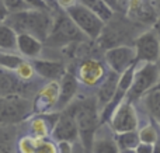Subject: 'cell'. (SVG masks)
Masks as SVG:
<instances>
[{
	"label": "cell",
	"instance_id": "obj_1",
	"mask_svg": "<svg viewBox=\"0 0 160 153\" xmlns=\"http://www.w3.org/2000/svg\"><path fill=\"white\" fill-rule=\"evenodd\" d=\"M4 22L10 25L17 34H30L45 42L52 28L53 17L51 16L49 10L27 8L22 11L8 13Z\"/></svg>",
	"mask_w": 160,
	"mask_h": 153
},
{
	"label": "cell",
	"instance_id": "obj_2",
	"mask_svg": "<svg viewBox=\"0 0 160 153\" xmlns=\"http://www.w3.org/2000/svg\"><path fill=\"white\" fill-rule=\"evenodd\" d=\"M70 106L73 107L70 112L78 125L79 139L82 141L84 149L90 151L94 134L100 126V110L97 107V100L96 97L79 98V101L72 103Z\"/></svg>",
	"mask_w": 160,
	"mask_h": 153
},
{
	"label": "cell",
	"instance_id": "obj_3",
	"mask_svg": "<svg viewBox=\"0 0 160 153\" xmlns=\"http://www.w3.org/2000/svg\"><path fill=\"white\" fill-rule=\"evenodd\" d=\"M160 83V70L159 63H149V62H136L135 72H133L132 84L127 93V100L132 104H138L141 98L148 91L156 87Z\"/></svg>",
	"mask_w": 160,
	"mask_h": 153
},
{
	"label": "cell",
	"instance_id": "obj_4",
	"mask_svg": "<svg viewBox=\"0 0 160 153\" xmlns=\"http://www.w3.org/2000/svg\"><path fill=\"white\" fill-rule=\"evenodd\" d=\"M84 41H90V39L86 38V35L72 21V18L66 14V11H63L53 17L52 28H51L49 35L45 39L44 44H48L49 47L61 48L80 44Z\"/></svg>",
	"mask_w": 160,
	"mask_h": 153
},
{
	"label": "cell",
	"instance_id": "obj_5",
	"mask_svg": "<svg viewBox=\"0 0 160 153\" xmlns=\"http://www.w3.org/2000/svg\"><path fill=\"white\" fill-rule=\"evenodd\" d=\"M34 111L30 97L21 94L0 96V125H17L25 121Z\"/></svg>",
	"mask_w": 160,
	"mask_h": 153
},
{
	"label": "cell",
	"instance_id": "obj_6",
	"mask_svg": "<svg viewBox=\"0 0 160 153\" xmlns=\"http://www.w3.org/2000/svg\"><path fill=\"white\" fill-rule=\"evenodd\" d=\"M66 14L72 18V21L78 25V28L90 41H97L105 27V22L88 7L82 3H76L66 10Z\"/></svg>",
	"mask_w": 160,
	"mask_h": 153
},
{
	"label": "cell",
	"instance_id": "obj_7",
	"mask_svg": "<svg viewBox=\"0 0 160 153\" xmlns=\"http://www.w3.org/2000/svg\"><path fill=\"white\" fill-rule=\"evenodd\" d=\"M108 125L112 129L114 134L136 131L141 125V120H139L135 104H132L127 98H124L111 114Z\"/></svg>",
	"mask_w": 160,
	"mask_h": 153
},
{
	"label": "cell",
	"instance_id": "obj_8",
	"mask_svg": "<svg viewBox=\"0 0 160 153\" xmlns=\"http://www.w3.org/2000/svg\"><path fill=\"white\" fill-rule=\"evenodd\" d=\"M133 48L136 53V62H160V41L156 31L152 27L141 32L133 39Z\"/></svg>",
	"mask_w": 160,
	"mask_h": 153
},
{
	"label": "cell",
	"instance_id": "obj_9",
	"mask_svg": "<svg viewBox=\"0 0 160 153\" xmlns=\"http://www.w3.org/2000/svg\"><path fill=\"white\" fill-rule=\"evenodd\" d=\"M104 63L108 70L118 73H124L127 69L136 63V53L133 45H117L104 51Z\"/></svg>",
	"mask_w": 160,
	"mask_h": 153
},
{
	"label": "cell",
	"instance_id": "obj_10",
	"mask_svg": "<svg viewBox=\"0 0 160 153\" xmlns=\"http://www.w3.org/2000/svg\"><path fill=\"white\" fill-rule=\"evenodd\" d=\"M108 72V67L101 61L94 58H87L82 61L78 69V77L80 86H84L87 89H97L104 80L105 75Z\"/></svg>",
	"mask_w": 160,
	"mask_h": 153
},
{
	"label": "cell",
	"instance_id": "obj_11",
	"mask_svg": "<svg viewBox=\"0 0 160 153\" xmlns=\"http://www.w3.org/2000/svg\"><path fill=\"white\" fill-rule=\"evenodd\" d=\"M35 84L31 81H24L16 75V72L0 67V96L21 94L30 97L35 93Z\"/></svg>",
	"mask_w": 160,
	"mask_h": 153
},
{
	"label": "cell",
	"instance_id": "obj_12",
	"mask_svg": "<svg viewBox=\"0 0 160 153\" xmlns=\"http://www.w3.org/2000/svg\"><path fill=\"white\" fill-rule=\"evenodd\" d=\"M51 139L56 143H75L79 139L78 125H76V121L69 110H63L62 112H59V117L53 125L52 132H51Z\"/></svg>",
	"mask_w": 160,
	"mask_h": 153
},
{
	"label": "cell",
	"instance_id": "obj_13",
	"mask_svg": "<svg viewBox=\"0 0 160 153\" xmlns=\"http://www.w3.org/2000/svg\"><path fill=\"white\" fill-rule=\"evenodd\" d=\"M80 89V83L76 77V75L70 72H66L62 79L59 80V98L56 103L55 111L62 112L63 110H66L70 104L73 103V100L76 98Z\"/></svg>",
	"mask_w": 160,
	"mask_h": 153
},
{
	"label": "cell",
	"instance_id": "obj_14",
	"mask_svg": "<svg viewBox=\"0 0 160 153\" xmlns=\"http://www.w3.org/2000/svg\"><path fill=\"white\" fill-rule=\"evenodd\" d=\"M59 98V81H48L41 87L35 98H32L34 110L41 114L55 111L56 103Z\"/></svg>",
	"mask_w": 160,
	"mask_h": 153
},
{
	"label": "cell",
	"instance_id": "obj_15",
	"mask_svg": "<svg viewBox=\"0 0 160 153\" xmlns=\"http://www.w3.org/2000/svg\"><path fill=\"white\" fill-rule=\"evenodd\" d=\"M91 153H121L115 142V135L108 124H100L93 138Z\"/></svg>",
	"mask_w": 160,
	"mask_h": 153
},
{
	"label": "cell",
	"instance_id": "obj_16",
	"mask_svg": "<svg viewBox=\"0 0 160 153\" xmlns=\"http://www.w3.org/2000/svg\"><path fill=\"white\" fill-rule=\"evenodd\" d=\"M35 75L39 76L42 80L47 81H59L62 76L68 72L66 66L58 61H48V59H31Z\"/></svg>",
	"mask_w": 160,
	"mask_h": 153
},
{
	"label": "cell",
	"instance_id": "obj_17",
	"mask_svg": "<svg viewBox=\"0 0 160 153\" xmlns=\"http://www.w3.org/2000/svg\"><path fill=\"white\" fill-rule=\"evenodd\" d=\"M59 112H45L34 117L30 121V131L31 135L37 139H48L51 138V132L55 125Z\"/></svg>",
	"mask_w": 160,
	"mask_h": 153
},
{
	"label": "cell",
	"instance_id": "obj_18",
	"mask_svg": "<svg viewBox=\"0 0 160 153\" xmlns=\"http://www.w3.org/2000/svg\"><path fill=\"white\" fill-rule=\"evenodd\" d=\"M118 79H119L118 73L112 72V70H108L104 80L97 87L96 100H97V107H98L100 111L112 100L114 94L117 91V86H118Z\"/></svg>",
	"mask_w": 160,
	"mask_h": 153
},
{
	"label": "cell",
	"instance_id": "obj_19",
	"mask_svg": "<svg viewBox=\"0 0 160 153\" xmlns=\"http://www.w3.org/2000/svg\"><path fill=\"white\" fill-rule=\"evenodd\" d=\"M44 42L30 34H17V53L27 59H37L41 56Z\"/></svg>",
	"mask_w": 160,
	"mask_h": 153
},
{
	"label": "cell",
	"instance_id": "obj_20",
	"mask_svg": "<svg viewBox=\"0 0 160 153\" xmlns=\"http://www.w3.org/2000/svg\"><path fill=\"white\" fill-rule=\"evenodd\" d=\"M139 103L145 108L148 117L155 121L160 128V83L150 91H148Z\"/></svg>",
	"mask_w": 160,
	"mask_h": 153
},
{
	"label": "cell",
	"instance_id": "obj_21",
	"mask_svg": "<svg viewBox=\"0 0 160 153\" xmlns=\"http://www.w3.org/2000/svg\"><path fill=\"white\" fill-rule=\"evenodd\" d=\"M0 51L17 52V32L6 22H0Z\"/></svg>",
	"mask_w": 160,
	"mask_h": 153
},
{
	"label": "cell",
	"instance_id": "obj_22",
	"mask_svg": "<svg viewBox=\"0 0 160 153\" xmlns=\"http://www.w3.org/2000/svg\"><path fill=\"white\" fill-rule=\"evenodd\" d=\"M138 134H139V139H141V142L155 145L160 138V128L155 121L150 120V118L148 117L146 122L142 124V125H139Z\"/></svg>",
	"mask_w": 160,
	"mask_h": 153
},
{
	"label": "cell",
	"instance_id": "obj_23",
	"mask_svg": "<svg viewBox=\"0 0 160 153\" xmlns=\"http://www.w3.org/2000/svg\"><path fill=\"white\" fill-rule=\"evenodd\" d=\"M114 135H115V142L118 145L119 151H135L136 146L141 143L138 129L136 131L121 132V134H114Z\"/></svg>",
	"mask_w": 160,
	"mask_h": 153
},
{
	"label": "cell",
	"instance_id": "obj_24",
	"mask_svg": "<svg viewBox=\"0 0 160 153\" xmlns=\"http://www.w3.org/2000/svg\"><path fill=\"white\" fill-rule=\"evenodd\" d=\"M79 3H82L90 10H93L104 22H108L115 14L102 0H79Z\"/></svg>",
	"mask_w": 160,
	"mask_h": 153
},
{
	"label": "cell",
	"instance_id": "obj_25",
	"mask_svg": "<svg viewBox=\"0 0 160 153\" xmlns=\"http://www.w3.org/2000/svg\"><path fill=\"white\" fill-rule=\"evenodd\" d=\"M24 61L25 59L17 52H3V51H0V67H3V69L16 72L17 67Z\"/></svg>",
	"mask_w": 160,
	"mask_h": 153
},
{
	"label": "cell",
	"instance_id": "obj_26",
	"mask_svg": "<svg viewBox=\"0 0 160 153\" xmlns=\"http://www.w3.org/2000/svg\"><path fill=\"white\" fill-rule=\"evenodd\" d=\"M38 141L37 138H34L32 135H27V136H22L21 139L17 143V148H18L20 153H35L37 145H38Z\"/></svg>",
	"mask_w": 160,
	"mask_h": 153
},
{
	"label": "cell",
	"instance_id": "obj_27",
	"mask_svg": "<svg viewBox=\"0 0 160 153\" xmlns=\"http://www.w3.org/2000/svg\"><path fill=\"white\" fill-rule=\"evenodd\" d=\"M16 75L18 76L21 80L24 81H31L34 77H35V70H34L32 65H31V61H24L21 65H20L18 67H17L16 70Z\"/></svg>",
	"mask_w": 160,
	"mask_h": 153
},
{
	"label": "cell",
	"instance_id": "obj_28",
	"mask_svg": "<svg viewBox=\"0 0 160 153\" xmlns=\"http://www.w3.org/2000/svg\"><path fill=\"white\" fill-rule=\"evenodd\" d=\"M35 153H59L58 152V143L53 142L52 139H39L37 145Z\"/></svg>",
	"mask_w": 160,
	"mask_h": 153
},
{
	"label": "cell",
	"instance_id": "obj_29",
	"mask_svg": "<svg viewBox=\"0 0 160 153\" xmlns=\"http://www.w3.org/2000/svg\"><path fill=\"white\" fill-rule=\"evenodd\" d=\"M3 4L7 7L8 13H16V11H22L31 8L24 0H2Z\"/></svg>",
	"mask_w": 160,
	"mask_h": 153
},
{
	"label": "cell",
	"instance_id": "obj_30",
	"mask_svg": "<svg viewBox=\"0 0 160 153\" xmlns=\"http://www.w3.org/2000/svg\"><path fill=\"white\" fill-rule=\"evenodd\" d=\"M31 8H39V10H49L47 0H24Z\"/></svg>",
	"mask_w": 160,
	"mask_h": 153
},
{
	"label": "cell",
	"instance_id": "obj_31",
	"mask_svg": "<svg viewBox=\"0 0 160 153\" xmlns=\"http://www.w3.org/2000/svg\"><path fill=\"white\" fill-rule=\"evenodd\" d=\"M153 149H155V145L141 142L138 146H136L135 152H136V153H153Z\"/></svg>",
	"mask_w": 160,
	"mask_h": 153
},
{
	"label": "cell",
	"instance_id": "obj_32",
	"mask_svg": "<svg viewBox=\"0 0 160 153\" xmlns=\"http://www.w3.org/2000/svg\"><path fill=\"white\" fill-rule=\"evenodd\" d=\"M59 8H62L63 11H66L68 8H70L72 6H75L76 3H79V0H55Z\"/></svg>",
	"mask_w": 160,
	"mask_h": 153
},
{
	"label": "cell",
	"instance_id": "obj_33",
	"mask_svg": "<svg viewBox=\"0 0 160 153\" xmlns=\"http://www.w3.org/2000/svg\"><path fill=\"white\" fill-rule=\"evenodd\" d=\"M72 145L69 142H59L58 143V152L59 153H72Z\"/></svg>",
	"mask_w": 160,
	"mask_h": 153
},
{
	"label": "cell",
	"instance_id": "obj_34",
	"mask_svg": "<svg viewBox=\"0 0 160 153\" xmlns=\"http://www.w3.org/2000/svg\"><path fill=\"white\" fill-rule=\"evenodd\" d=\"M7 16H8L7 7H6V6L3 4V2L0 0V22H4L6 18H7Z\"/></svg>",
	"mask_w": 160,
	"mask_h": 153
},
{
	"label": "cell",
	"instance_id": "obj_35",
	"mask_svg": "<svg viewBox=\"0 0 160 153\" xmlns=\"http://www.w3.org/2000/svg\"><path fill=\"white\" fill-rule=\"evenodd\" d=\"M152 28L156 31V34H158V37H159V41H160V16H159V18L156 20V22L152 25Z\"/></svg>",
	"mask_w": 160,
	"mask_h": 153
},
{
	"label": "cell",
	"instance_id": "obj_36",
	"mask_svg": "<svg viewBox=\"0 0 160 153\" xmlns=\"http://www.w3.org/2000/svg\"><path fill=\"white\" fill-rule=\"evenodd\" d=\"M153 153H160V138L159 141L155 143V149H153Z\"/></svg>",
	"mask_w": 160,
	"mask_h": 153
},
{
	"label": "cell",
	"instance_id": "obj_37",
	"mask_svg": "<svg viewBox=\"0 0 160 153\" xmlns=\"http://www.w3.org/2000/svg\"><path fill=\"white\" fill-rule=\"evenodd\" d=\"M156 7H158V11L160 14V0H156Z\"/></svg>",
	"mask_w": 160,
	"mask_h": 153
},
{
	"label": "cell",
	"instance_id": "obj_38",
	"mask_svg": "<svg viewBox=\"0 0 160 153\" xmlns=\"http://www.w3.org/2000/svg\"><path fill=\"white\" fill-rule=\"evenodd\" d=\"M11 151H6V149H2L0 148V153H10Z\"/></svg>",
	"mask_w": 160,
	"mask_h": 153
},
{
	"label": "cell",
	"instance_id": "obj_39",
	"mask_svg": "<svg viewBox=\"0 0 160 153\" xmlns=\"http://www.w3.org/2000/svg\"><path fill=\"white\" fill-rule=\"evenodd\" d=\"M121 153H136L135 151H121Z\"/></svg>",
	"mask_w": 160,
	"mask_h": 153
},
{
	"label": "cell",
	"instance_id": "obj_40",
	"mask_svg": "<svg viewBox=\"0 0 160 153\" xmlns=\"http://www.w3.org/2000/svg\"><path fill=\"white\" fill-rule=\"evenodd\" d=\"M150 2H153V3H155V4H156V0H150Z\"/></svg>",
	"mask_w": 160,
	"mask_h": 153
},
{
	"label": "cell",
	"instance_id": "obj_41",
	"mask_svg": "<svg viewBox=\"0 0 160 153\" xmlns=\"http://www.w3.org/2000/svg\"><path fill=\"white\" fill-rule=\"evenodd\" d=\"M159 70H160V62H159Z\"/></svg>",
	"mask_w": 160,
	"mask_h": 153
}]
</instances>
